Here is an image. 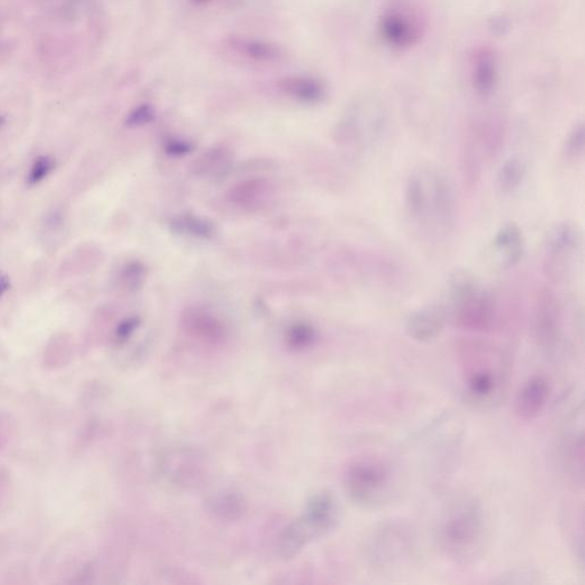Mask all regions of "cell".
Masks as SVG:
<instances>
[{"instance_id": "1", "label": "cell", "mask_w": 585, "mask_h": 585, "mask_svg": "<svg viewBox=\"0 0 585 585\" xmlns=\"http://www.w3.org/2000/svg\"><path fill=\"white\" fill-rule=\"evenodd\" d=\"M404 206L407 218L422 234L442 238L456 220V198L447 175L434 166H420L408 175Z\"/></svg>"}, {"instance_id": "2", "label": "cell", "mask_w": 585, "mask_h": 585, "mask_svg": "<svg viewBox=\"0 0 585 585\" xmlns=\"http://www.w3.org/2000/svg\"><path fill=\"white\" fill-rule=\"evenodd\" d=\"M487 536L485 510L474 496L463 495L448 503L439 517L436 539L445 557L469 565L483 554Z\"/></svg>"}, {"instance_id": "3", "label": "cell", "mask_w": 585, "mask_h": 585, "mask_svg": "<svg viewBox=\"0 0 585 585\" xmlns=\"http://www.w3.org/2000/svg\"><path fill=\"white\" fill-rule=\"evenodd\" d=\"M463 395L477 408L500 402L508 380L506 356L486 343H468L462 348Z\"/></svg>"}, {"instance_id": "4", "label": "cell", "mask_w": 585, "mask_h": 585, "mask_svg": "<svg viewBox=\"0 0 585 585\" xmlns=\"http://www.w3.org/2000/svg\"><path fill=\"white\" fill-rule=\"evenodd\" d=\"M451 316L463 331L484 333L491 330L496 315L494 296L467 269H456L448 279Z\"/></svg>"}, {"instance_id": "5", "label": "cell", "mask_w": 585, "mask_h": 585, "mask_svg": "<svg viewBox=\"0 0 585 585\" xmlns=\"http://www.w3.org/2000/svg\"><path fill=\"white\" fill-rule=\"evenodd\" d=\"M339 520V503L331 492L312 495L302 515L280 533L278 554L283 558L298 555L310 542L333 531Z\"/></svg>"}, {"instance_id": "6", "label": "cell", "mask_w": 585, "mask_h": 585, "mask_svg": "<svg viewBox=\"0 0 585 585\" xmlns=\"http://www.w3.org/2000/svg\"><path fill=\"white\" fill-rule=\"evenodd\" d=\"M392 479L389 464L376 456L352 460L343 472V486L349 499L364 508L375 507L386 498Z\"/></svg>"}, {"instance_id": "7", "label": "cell", "mask_w": 585, "mask_h": 585, "mask_svg": "<svg viewBox=\"0 0 585 585\" xmlns=\"http://www.w3.org/2000/svg\"><path fill=\"white\" fill-rule=\"evenodd\" d=\"M378 31L384 45L391 50L411 51L426 35V16L408 0H395L380 14Z\"/></svg>"}, {"instance_id": "8", "label": "cell", "mask_w": 585, "mask_h": 585, "mask_svg": "<svg viewBox=\"0 0 585 585\" xmlns=\"http://www.w3.org/2000/svg\"><path fill=\"white\" fill-rule=\"evenodd\" d=\"M387 128V115L382 103L373 98L360 101L343 120L341 139L355 154L373 148Z\"/></svg>"}, {"instance_id": "9", "label": "cell", "mask_w": 585, "mask_h": 585, "mask_svg": "<svg viewBox=\"0 0 585 585\" xmlns=\"http://www.w3.org/2000/svg\"><path fill=\"white\" fill-rule=\"evenodd\" d=\"M414 549V535L402 523H388L376 530L368 541L366 557L378 570H391L404 564Z\"/></svg>"}, {"instance_id": "10", "label": "cell", "mask_w": 585, "mask_h": 585, "mask_svg": "<svg viewBox=\"0 0 585 585\" xmlns=\"http://www.w3.org/2000/svg\"><path fill=\"white\" fill-rule=\"evenodd\" d=\"M581 245L582 234L576 223L562 221L554 224L548 230L543 242L549 270L557 274L560 268L565 269L567 261L574 258Z\"/></svg>"}, {"instance_id": "11", "label": "cell", "mask_w": 585, "mask_h": 585, "mask_svg": "<svg viewBox=\"0 0 585 585\" xmlns=\"http://www.w3.org/2000/svg\"><path fill=\"white\" fill-rule=\"evenodd\" d=\"M534 336L543 349H554L562 332V311L554 295L543 291L534 311Z\"/></svg>"}, {"instance_id": "12", "label": "cell", "mask_w": 585, "mask_h": 585, "mask_svg": "<svg viewBox=\"0 0 585 585\" xmlns=\"http://www.w3.org/2000/svg\"><path fill=\"white\" fill-rule=\"evenodd\" d=\"M448 312L439 304H429L416 309L407 316L405 331L410 338L419 343H429L445 330Z\"/></svg>"}, {"instance_id": "13", "label": "cell", "mask_w": 585, "mask_h": 585, "mask_svg": "<svg viewBox=\"0 0 585 585\" xmlns=\"http://www.w3.org/2000/svg\"><path fill=\"white\" fill-rule=\"evenodd\" d=\"M470 82L480 96L491 95L499 82L498 55L491 47H477L469 61Z\"/></svg>"}, {"instance_id": "14", "label": "cell", "mask_w": 585, "mask_h": 585, "mask_svg": "<svg viewBox=\"0 0 585 585\" xmlns=\"http://www.w3.org/2000/svg\"><path fill=\"white\" fill-rule=\"evenodd\" d=\"M550 392V383L544 376H533L519 390L515 399L517 418L527 422L539 418L549 402Z\"/></svg>"}, {"instance_id": "15", "label": "cell", "mask_w": 585, "mask_h": 585, "mask_svg": "<svg viewBox=\"0 0 585 585\" xmlns=\"http://www.w3.org/2000/svg\"><path fill=\"white\" fill-rule=\"evenodd\" d=\"M526 240L518 224L509 222L496 232L493 239V252L501 268L510 269L523 260Z\"/></svg>"}, {"instance_id": "16", "label": "cell", "mask_w": 585, "mask_h": 585, "mask_svg": "<svg viewBox=\"0 0 585 585\" xmlns=\"http://www.w3.org/2000/svg\"><path fill=\"white\" fill-rule=\"evenodd\" d=\"M182 326L192 338L218 344L226 336V328L218 317L203 308H191L182 318Z\"/></svg>"}, {"instance_id": "17", "label": "cell", "mask_w": 585, "mask_h": 585, "mask_svg": "<svg viewBox=\"0 0 585 585\" xmlns=\"http://www.w3.org/2000/svg\"><path fill=\"white\" fill-rule=\"evenodd\" d=\"M163 470L168 479L180 485L197 482L202 466L197 455L187 450H174L165 455Z\"/></svg>"}, {"instance_id": "18", "label": "cell", "mask_w": 585, "mask_h": 585, "mask_svg": "<svg viewBox=\"0 0 585 585\" xmlns=\"http://www.w3.org/2000/svg\"><path fill=\"white\" fill-rule=\"evenodd\" d=\"M283 90L295 100L304 103H319L325 99L326 87L319 80L309 77L286 79Z\"/></svg>"}, {"instance_id": "19", "label": "cell", "mask_w": 585, "mask_h": 585, "mask_svg": "<svg viewBox=\"0 0 585 585\" xmlns=\"http://www.w3.org/2000/svg\"><path fill=\"white\" fill-rule=\"evenodd\" d=\"M270 191V184L263 179H252L239 183L229 192L232 204L242 207H252L266 198Z\"/></svg>"}, {"instance_id": "20", "label": "cell", "mask_w": 585, "mask_h": 585, "mask_svg": "<svg viewBox=\"0 0 585 585\" xmlns=\"http://www.w3.org/2000/svg\"><path fill=\"white\" fill-rule=\"evenodd\" d=\"M526 173L527 166L522 157L512 156L504 160L499 168L498 176H496L499 189L503 194H514L522 186Z\"/></svg>"}, {"instance_id": "21", "label": "cell", "mask_w": 585, "mask_h": 585, "mask_svg": "<svg viewBox=\"0 0 585 585\" xmlns=\"http://www.w3.org/2000/svg\"><path fill=\"white\" fill-rule=\"evenodd\" d=\"M171 229L176 234L198 239H211L215 235L213 224L194 214H180L170 220Z\"/></svg>"}, {"instance_id": "22", "label": "cell", "mask_w": 585, "mask_h": 585, "mask_svg": "<svg viewBox=\"0 0 585 585\" xmlns=\"http://www.w3.org/2000/svg\"><path fill=\"white\" fill-rule=\"evenodd\" d=\"M211 512L224 520H236L244 514L245 503L238 494L224 492L210 501Z\"/></svg>"}, {"instance_id": "23", "label": "cell", "mask_w": 585, "mask_h": 585, "mask_svg": "<svg viewBox=\"0 0 585 585\" xmlns=\"http://www.w3.org/2000/svg\"><path fill=\"white\" fill-rule=\"evenodd\" d=\"M231 154L226 148H214L205 152L194 164V172L197 175H208L222 172L230 163Z\"/></svg>"}, {"instance_id": "24", "label": "cell", "mask_w": 585, "mask_h": 585, "mask_svg": "<svg viewBox=\"0 0 585 585\" xmlns=\"http://www.w3.org/2000/svg\"><path fill=\"white\" fill-rule=\"evenodd\" d=\"M317 339L315 327L304 322H299L288 327L285 335L287 347L294 351H303L311 346Z\"/></svg>"}, {"instance_id": "25", "label": "cell", "mask_w": 585, "mask_h": 585, "mask_svg": "<svg viewBox=\"0 0 585 585\" xmlns=\"http://www.w3.org/2000/svg\"><path fill=\"white\" fill-rule=\"evenodd\" d=\"M585 146V131L583 123L576 124L568 132L563 144V154L566 159L576 160L583 156Z\"/></svg>"}, {"instance_id": "26", "label": "cell", "mask_w": 585, "mask_h": 585, "mask_svg": "<svg viewBox=\"0 0 585 585\" xmlns=\"http://www.w3.org/2000/svg\"><path fill=\"white\" fill-rule=\"evenodd\" d=\"M55 168V160L51 156H39L30 168L27 183L29 186H36V184L44 181Z\"/></svg>"}, {"instance_id": "27", "label": "cell", "mask_w": 585, "mask_h": 585, "mask_svg": "<svg viewBox=\"0 0 585 585\" xmlns=\"http://www.w3.org/2000/svg\"><path fill=\"white\" fill-rule=\"evenodd\" d=\"M144 272H146V270H144L142 263L131 262L123 269L122 277H120V279H122L123 284L128 290H135V288L140 287L142 284Z\"/></svg>"}, {"instance_id": "28", "label": "cell", "mask_w": 585, "mask_h": 585, "mask_svg": "<svg viewBox=\"0 0 585 585\" xmlns=\"http://www.w3.org/2000/svg\"><path fill=\"white\" fill-rule=\"evenodd\" d=\"M154 119V111L150 107L141 106L134 109L126 118V125L131 127L146 125Z\"/></svg>"}, {"instance_id": "29", "label": "cell", "mask_w": 585, "mask_h": 585, "mask_svg": "<svg viewBox=\"0 0 585 585\" xmlns=\"http://www.w3.org/2000/svg\"><path fill=\"white\" fill-rule=\"evenodd\" d=\"M140 326V319L136 317L127 318L120 323L116 330V338L119 342H125L131 338L136 328Z\"/></svg>"}, {"instance_id": "30", "label": "cell", "mask_w": 585, "mask_h": 585, "mask_svg": "<svg viewBox=\"0 0 585 585\" xmlns=\"http://www.w3.org/2000/svg\"><path fill=\"white\" fill-rule=\"evenodd\" d=\"M194 149L191 143L181 140H168L165 143V151L168 155L184 156Z\"/></svg>"}, {"instance_id": "31", "label": "cell", "mask_w": 585, "mask_h": 585, "mask_svg": "<svg viewBox=\"0 0 585 585\" xmlns=\"http://www.w3.org/2000/svg\"><path fill=\"white\" fill-rule=\"evenodd\" d=\"M11 282L10 278H8L4 274H0V299L3 298L4 294L10 290Z\"/></svg>"}, {"instance_id": "32", "label": "cell", "mask_w": 585, "mask_h": 585, "mask_svg": "<svg viewBox=\"0 0 585 585\" xmlns=\"http://www.w3.org/2000/svg\"><path fill=\"white\" fill-rule=\"evenodd\" d=\"M5 124V118L3 116H0V127H2Z\"/></svg>"}]
</instances>
